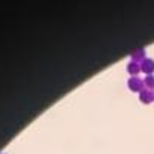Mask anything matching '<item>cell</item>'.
Segmentation results:
<instances>
[{"mask_svg":"<svg viewBox=\"0 0 154 154\" xmlns=\"http://www.w3.org/2000/svg\"><path fill=\"white\" fill-rule=\"evenodd\" d=\"M128 86H130L131 91H140L142 86H143V83H142V80L137 79V77H133V79L128 80Z\"/></svg>","mask_w":154,"mask_h":154,"instance_id":"cell-1","label":"cell"},{"mask_svg":"<svg viewBox=\"0 0 154 154\" xmlns=\"http://www.w3.org/2000/svg\"><path fill=\"white\" fill-rule=\"evenodd\" d=\"M140 69H142L143 72H146V74H151V72L154 71V62H152L151 59H145L143 63H142V66H140Z\"/></svg>","mask_w":154,"mask_h":154,"instance_id":"cell-2","label":"cell"},{"mask_svg":"<svg viewBox=\"0 0 154 154\" xmlns=\"http://www.w3.org/2000/svg\"><path fill=\"white\" fill-rule=\"evenodd\" d=\"M140 100H142V103H151L154 100V94L149 92V91H142L140 92Z\"/></svg>","mask_w":154,"mask_h":154,"instance_id":"cell-3","label":"cell"},{"mask_svg":"<svg viewBox=\"0 0 154 154\" xmlns=\"http://www.w3.org/2000/svg\"><path fill=\"white\" fill-rule=\"evenodd\" d=\"M139 69H140V68H139V65H137L136 62H131V63L128 65V71H130L131 74H137Z\"/></svg>","mask_w":154,"mask_h":154,"instance_id":"cell-4","label":"cell"},{"mask_svg":"<svg viewBox=\"0 0 154 154\" xmlns=\"http://www.w3.org/2000/svg\"><path fill=\"white\" fill-rule=\"evenodd\" d=\"M145 85L148 88H154V77L152 75H148L146 79H145Z\"/></svg>","mask_w":154,"mask_h":154,"instance_id":"cell-5","label":"cell"},{"mask_svg":"<svg viewBox=\"0 0 154 154\" xmlns=\"http://www.w3.org/2000/svg\"><path fill=\"white\" fill-rule=\"evenodd\" d=\"M143 54H145V53H143V50H137V51H134V53H133V57H134V59H142V57H143Z\"/></svg>","mask_w":154,"mask_h":154,"instance_id":"cell-6","label":"cell"}]
</instances>
